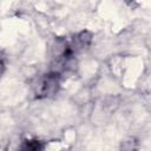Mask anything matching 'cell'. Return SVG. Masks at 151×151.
<instances>
[{"label":"cell","instance_id":"1","mask_svg":"<svg viewBox=\"0 0 151 151\" xmlns=\"http://www.w3.org/2000/svg\"><path fill=\"white\" fill-rule=\"evenodd\" d=\"M60 85V73L55 71H50L42 74L34 84L35 98H47L57 93Z\"/></svg>","mask_w":151,"mask_h":151},{"label":"cell","instance_id":"2","mask_svg":"<svg viewBox=\"0 0 151 151\" xmlns=\"http://www.w3.org/2000/svg\"><path fill=\"white\" fill-rule=\"evenodd\" d=\"M46 143L39 139H25L18 151H44L46 149Z\"/></svg>","mask_w":151,"mask_h":151},{"label":"cell","instance_id":"4","mask_svg":"<svg viewBox=\"0 0 151 151\" xmlns=\"http://www.w3.org/2000/svg\"><path fill=\"white\" fill-rule=\"evenodd\" d=\"M4 70H5V64H4V61H2V60H0V76L2 74Z\"/></svg>","mask_w":151,"mask_h":151},{"label":"cell","instance_id":"3","mask_svg":"<svg viewBox=\"0 0 151 151\" xmlns=\"http://www.w3.org/2000/svg\"><path fill=\"white\" fill-rule=\"evenodd\" d=\"M138 147L139 143L134 137H129L120 144V151H138Z\"/></svg>","mask_w":151,"mask_h":151}]
</instances>
